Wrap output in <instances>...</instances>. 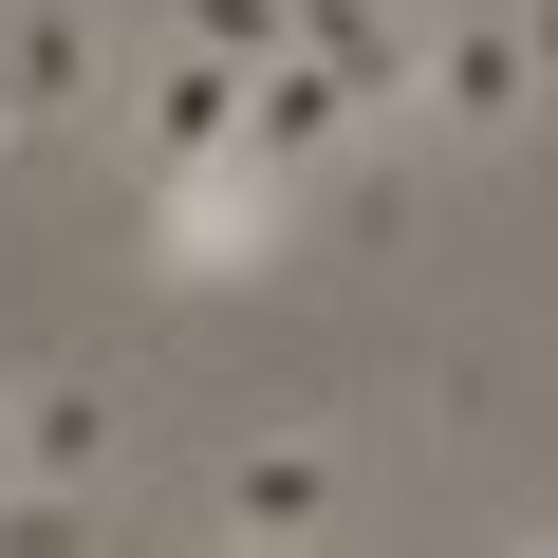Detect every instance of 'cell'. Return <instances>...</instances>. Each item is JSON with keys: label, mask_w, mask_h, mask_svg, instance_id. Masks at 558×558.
Here are the masks:
<instances>
[{"label": "cell", "mask_w": 558, "mask_h": 558, "mask_svg": "<svg viewBox=\"0 0 558 558\" xmlns=\"http://www.w3.org/2000/svg\"><path fill=\"white\" fill-rule=\"evenodd\" d=\"M558 94H539V38H521V0H447L428 57H410V131L428 149H521Z\"/></svg>", "instance_id": "6da1fadb"}, {"label": "cell", "mask_w": 558, "mask_h": 558, "mask_svg": "<svg viewBox=\"0 0 558 558\" xmlns=\"http://www.w3.org/2000/svg\"><path fill=\"white\" fill-rule=\"evenodd\" d=\"M205 521H223V558H317L354 521V447L336 428H242L205 465Z\"/></svg>", "instance_id": "7a4b0ae2"}, {"label": "cell", "mask_w": 558, "mask_h": 558, "mask_svg": "<svg viewBox=\"0 0 558 558\" xmlns=\"http://www.w3.org/2000/svg\"><path fill=\"white\" fill-rule=\"evenodd\" d=\"M279 242H299V186H279V168H186V186H149V279H168V299H223V279H260Z\"/></svg>", "instance_id": "3957f363"}, {"label": "cell", "mask_w": 558, "mask_h": 558, "mask_svg": "<svg viewBox=\"0 0 558 558\" xmlns=\"http://www.w3.org/2000/svg\"><path fill=\"white\" fill-rule=\"evenodd\" d=\"M260 149V75H223V57H186V38H149V75H131V168L149 186H186V168H242Z\"/></svg>", "instance_id": "277c9868"}, {"label": "cell", "mask_w": 558, "mask_h": 558, "mask_svg": "<svg viewBox=\"0 0 558 558\" xmlns=\"http://www.w3.org/2000/svg\"><path fill=\"white\" fill-rule=\"evenodd\" d=\"M131 38H112V0H0V94H20L38 131L57 112H131Z\"/></svg>", "instance_id": "5b68a950"}, {"label": "cell", "mask_w": 558, "mask_h": 558, "mask_svg": "<svg viewBox=\"0 0 558 558\" xmlns=\"http://www.w3.org/2000/svg\"><path fill=\"white\" fill-rule=\"evenodd\" d=\"M112 465H131V391L112 373H20V484L112 502Z\"/></svg>", "instance_id": "8992f818"}, {"label": "cell", "mask_w": 558, "mask_h": 558, "mask_svg": "<svg viewBox=\"0 0 558 558\" xmlns=\"http://www.w3.org/2000/svg\"><path fill=\"white\" fill-rule=\"evenodd\" d=\"M299 57L354 94V112H410V57H428V0H299Z\"/></svg>", "instance_id": "52a82bcc"}, {"label": "cell", "mask_w": 558, "mask_h": 558, "mask_svg": "<svg viewBox=\"0 0 558 558\" xmlns=\"http://www.w3.org/2000/svg\"><path fill=\"white\" fill-rule=\"evenodd\" d=\"M168 38L223 57V75H279V57H299V0H168Z\"/></svg>", "instance_id": "ba28073f"}, {"label": "cell", "mask_w": 558, "mask_h": 558, "mask_svg": "<svg viewBox=\"0 0 558 558\" xmlns=\"http://www.w3.org/2000/svg\"><path fill=\"white\" fill-rule=\"evenodd\" d=\"M0 558H112V521L57 502V484H0Z\"/></svg>", "instance_id": "9c48e42d"}, {"label": "cell", "mask_w": 558, "mask_h": 558, "mask_svg": "<svg viewBox=\"0 0 558 558\" xmlns=\"http://www.w3.org/2000/svg\"><path fill=\"white\" fill-rule=\"evenodd\" d=\"M521 38H539V94H558V0H521Z\"/></svg>", "instance_id": "30bf717a"}, {"label": "cell", "mask_w": 558, "mask_h": 558, "mask_svg": "<svg viewBox=\"0 0 558 558\" xmlns=\"http://www.w3.org/2000/svg\"><path fill=\"white\" fill-rule=\"evenodd\" d=\"M0 484H20V373H0Z\"/></svg>", "instance_id": "8fae6325"}, {"label": "cell", "mask_w": 558, "mask_h": 558, "mask_svg": "<svg viewBox=\"0 0 558 558\" xmlns=\"http://www.w3.org/2000/svg\"><path fill=\"white\" fill-rule=\"evenodd\" d=\"M0 149H38V112H20V94H0Z\"/></svg>", "instance_id": "7c38bea8"}, {"label": "cell", "mask_w": 558, "mask_h": 558, "mask_svg": "<svg viewBox=\"0 0 558 558\" xmlns=\"http://www.w3.org/2000/svg\"><path fill=\"white\" fill-rule=\"evenodd\" d=\"M502 558H558V521H521V539H502Z\"/></svg>", "instance_id": "4fadbf2b"}]
</instances>
